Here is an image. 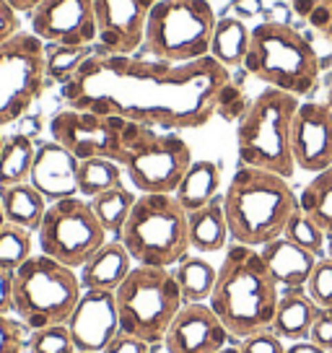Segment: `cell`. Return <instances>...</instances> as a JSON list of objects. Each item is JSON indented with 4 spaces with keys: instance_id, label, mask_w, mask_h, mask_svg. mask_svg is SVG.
Returning <instances> with one entry per match:
<instances>
[{
    "instance_id": "cell-41",
    "label": "cell",
    "mask_w": 332,
    "mask_h": 353,
    "mask_svg": "<svg viewBox=\"0 0 332 353\" xmlns=\"http://www.w3.org/2000/svg\"><path fill=\"white\" fill-rule=\"evenodd\" d=\"M21 32V21H19V11L13 8L8 0H0V44L8 42L11 37Z\"/></svg>"
},
{
    "instance_id": "cell-38",
    "label": "cell",
    "mask_w": 332,
    "mask_h": 353,
    "mask_svg": "<svg viewBox=\"0 0 332 353\" xmlns=\"http://www.w3.org/2000/svg\"><path fill=\"white\" fill-rule=\"evenodd\" d=\"M21 322L16 317L0 314V353H23L26 351V335Z\"/></svg>"
},
{
    "instance_id": "cell-18",
    "label": "cell",
    "mask_w": 332,
    "mask_h": 353,
    "mask_svg": "<svg viewBox=\"0 0 332 353\" xmlns=\"http://www.w3.org/2000/svg\"><path fill=\"white\" fill-rule=\"evenodd\" d=\"M231 341V332L218 320L211 304H185L164 335L166 353H218Z\"/></svg>"
},
{
    "instance_id": "cell-3",
    "label": "cell",
    "mask_w": 332,
    "mask_h": 353,
    "mask_svg": "<svg viewBox=\"0 0 332 353\" xmlns=\"http://www.w3.org/2000/svg\"><path fill=\"white\" fill-rule=\"evenodd\" d=\"M296 208L299 198L293 195L286 176L244 164L234 172L223 195L231 239L255 250L283 236Z\"/></svg>"
},
{
    "instance_id": "cell-21",
    "label": "cell",
    "mask_w": 332,
    "mask_h": 353,
    "mask_svg": "<svg viewBox=\"0 0 332 353\" xmlns=\"http://www.w3.org/2000/svg\"><path fill=\"white\" fill-rule=\"evenodd\" d=\"M133 257L125 250V244L120 239L104 242L91 254L86 263L81 265L78 278L83 288H99V291H117L122 286V281L130 276L133 270Z\"/></svg>"
},
{
    "instance_id": "cell-45",
    "label": "cell",
    "mask_w": 332,
    "mask_h": 353,
    "mask_svg": "<svg viewBox=\"0 0 332 353\" xmlns=\"http://www.w3.org/2000/svg\"><path fill=\"white\" fill-rule=\"evenodd\" d=\"M218 353H239V345H234V348L231 345H226V348H221Z\"/></svg>"
},
{
    "instance_id": "cell-42",
    "label": "cell",
    "mask_w": 332,
    "mask_h": 353,
    "mask_svg": "<svg viewBox=\"0 0 332 353\" xmlns=\"http://www.w3.org/2000/svg\"><path fill=\"white\" fill-rule=\"evenodd\" d=\"M13 312V273L0 268V314L11 317Z\"/></svg>"
},
{
    "instance_id": "cell-44",
    "label": "cell",
    "mask_w": 332,
    "mask_h": 353,
    "mask_svg": "<svg viewBox=\"0 0 332 353\" xmlns=\"http://www.w3.org/2000/svg\"><path fill=\"white\" fill-rule=\"evenodd\" d=\"M8 3H11L19 13H29V11H34V8H37L42 0H8Z\"/></svg>"
},
{
    "instance_id": "cell-49",
    "label": "cell",
    "mask_w": 332,
    "mask_h": 353,
    "mask_svg": "<svg viewBox=\"0 0 332 353\" xmlns=\"http://www.w3.org/2000/svg\"><path fill=\"white\" fill-rule=\"evenodd\" d=\"M3 141H6V138H3V135H0V148H3Z\"/></svg>"
},
{
    "instance_id": "cell-26",
    "label": "cell",
    "mask_w": 332,
    "mask_h": 353,
    "mask_svg": "<svg viewBox=\"0 0 332 353\" xmlns=\"http://www.w3.org/2000/svg\"><path fill=\"white\" fill-rule=\"evenodd\" d=\"M249 29L244 26L242 19H221L213 29L211 39V57L223 68L244 65L247 52H249Z\"/></svg>"
},
{
    "instance_id": "cell-19",
    "label": "cell",
    "mask_w": 332,
    "mask_h": 353,
    "mask_svg": "<svg viewBox=\"0 0 332 353\" xmlns=\"http://www.w3.org/2000/svg\"><path fill=\"white\" fill-rule=\"evenodd\" d=\"M78 166H81V159H76L65 145H60L57 141H47V143L37 145L29 182L45 195L47 203L76 198Z\"/></svg>"
},
{
    "instance_id": "cell-12",
    "label": "cell",
    "mask_w": 332,
    "mask_h": 353,
    "mask_svg": "<svg viewBox=\"0 0 332 353\" xmlns=\"http://www.w3.org/2000/svg\"><path fill=\"white\" fill-rule=\"evenodd\" d=\"M47 81L45 42L19 32L0 44V128L11 125L39 99Z\"/></svg>"
},
{
    "instance_id": "cell-25",
    "label": "cell",
    "mask_w": 332,
    "mask_h": 353,
    "mask_svg": "<svg viewBox=\"0 0 332 353\" xmlns=\"http://www.w3.org/2000/svg\"><path fill=\"white\" fill-rule=\"evenodd\" d=\"M0 203L6 210V221L23 226L29 232H37L39 223L47 213V198L34 188L32 182H19V185H8L0 188Z\"/></svg>"
},
{
    "instance_id": "cell-30",
    "label": "cell",
    "mask_w": 332,
    "mask_h": 353,
    "mask_svg": "<svg viewBox=\"0 0 332 353\" xmlns=\"http://www.w3.org/2000/svg\"><path fill=\"white\" fill-rule=\"evenodd\" d=\"M135 200H138V195H135L133 190L117 185V188H112L107 192L96 195V198H91L89 203L91 208H94V213H96L99 223L107 229V234L120 236L122 226H125V221H127V216H130V210L135 205Z\"/></svg>"
},
{
    "instance_id": "cell-46",
    "label": "cell",
    "mask_w": 332,
    "mask_h": 353,
    "mask_svg": "<svg viewBox=\"0 0 332 353\" xmlns=\"http://www.w3.org/2000/svg\"><path fill=\"white\" fill-rule=\"evenodd\" d=\"M6 226V210H3V203H0V229Z\"/></svg>"
},
{
    "instance_id": "cell-34",
    "label": "cell",
    "mask_w": 332,
    "mask_h": 353,
    "mask_svg": "<svg viewBox=\"0 0 332 353\" xmlns=\"http://www.w3.org/2000/svg\"><path fill=\"white\" fill-rule=\"evenodd\" d=\"M26 353H76V345L65 325H50L29 332Z\"/></svg>"
},
{
    "instance_id": "cell-40",
    "label": "cell",
    "mask_w": 332,
    "mask_h": 353,
    "mask_svg": "<svg viewBox=\"0 0 332 353\" xmlns=\"http://www.w3.org/2000/svg\"><path fill=\"white\" fill-rule=\"evenodd\" d=\"M101 353H151V343H145L141 338H135V335H127V332L120 330Z\"/></svg>"
},
{
    "instance_id": "cell-15",
    "label": "cell",
    "mask_w": 332,
    "mask_h": 353,
    "mask_svg": "<svg viewBox=\"0 0 332 353\" xmlns=\"http://www.w3.org/2000/svg\"><path fill=\"white\" fill-rule=\"evenodd\" d=\"M158 0H94L99 44L110 55H135L145 42L148 16Z\"/></svg>"
},
{
    "instance_id": "cell-2",
    "label": "cell",
    "mask_w": 332,
    "mask_h": 353,
    "mask_svg": "<svg viewBox=\"0 0 332 353\" xmlns=\"http://www.w3.org/2000/svg\"><path fill=\"white\" fill-rule=\"evenodd\" d=\"M278 299L280 286L270 276L260 250L234 242L218 265V278L208 299L211 309L231 332L234 341L267 330L276 314Z\"/></svg>"
},
{
    "instance_id": "cell-14",
    "label": "cell",
    "mask_w": 332,
    "mask_h": 353,
    "mask_svg": "<svg viewBox=\"0 0 332 353\" xmlns=\"http://www.w3.org/2000/svg\"><path fill=\"white\" fill-rule=\"evenodd\" d=\"M29 16V32L57 47L89 50L99 42L94 0H42Z\"/></svg>"
},
{
    "instance_id": "cell-27",
    "label": "cell",
    "mask_w": 332,
    "mask_h": 353,
    "mask_svg": "<svg viewBox=\"0 0 332 353\" xmlns=\"http://www.w3.org/2000/svg\"><path fill=\"white\" fill-rule=\"evenodd\" d=\"M174 278L182 291V301L185 304H203L208 301L218 278V268L208 263L205 257H185L182 263L174 265Z\"/></svg>"
},
{
    "instance_id": "cell-5",
    "label": "cell",
    "mask_w": 332,
    "mask_h": 353,
    "mask_svg": "<svg viewBox=\"0 0 332 353\" xmlns=\"http://www.w3.org/2000/svg\"><path fill=\"white\" fill-rule=\"evenodd\" d=\"M187 216L172 192L138 195L117 239L125 244L135 265L174 268L192 250Z\"/></svg>"
},
{
    "instance_id": "cell-51",
    "label": "cell",
    "mask_w": 332,
    "mask_h": 353,
    "mask_svg": "<svg viewBox=\"0 0 332 353\" xmlns=\"http://www.w3.org/2000/svg\"><path fill=\"white\" fill-rule=\"evenodd\" d=\"M330 353H332V351H330Z\"/></svg>"
},
{
    "instance_id": "cell-20",
    "label": "cell",
    "mask_w": 332,
    "mask_h": 353,
    "mask_svg": "<svg viewBox=\"0 0 332 353\" xmlns=\"http://www.w3.org/2000/svg\"><path fill=\"white\" fill-rule=\"evenodd\" d=\"M260 254H262L267 270L276 278L280 291L283 288H307V281H309L311 270L320 260L317 254H311L309 250L291 242L288 236H278L273 242L262 244Z\"/></svg>"
},
{
    "instance_id": "cell-13",
    "label": "cell",
    "mask_w": 332,
    "mask_h": 353,
    "mask_svg": "<svg viewBox=\"0 0 332 353\" xmlns=\"http://www.w3.org/2000/svg\"><path fill=\"white\" fill-rule=\"evenodd\" d=\"M135 122L117 114H99L86 110H60L50 120L52 141L65 145L76 159H112L122 166Z\"/></svg>"
},
{
    "instance_id": "cell-50",
    "label": "cell",
    "mask_w": 332,
    "mask_h": 353,
    "mask_svg": "<svg viewBox=\"0 0 332 353\" xmlns=\"http://www.w3.org/2000/svg\"><path fill=\"white\" fill-rule=\"evenodd\" d=\"M76 353H89V351H76Z\"/></svg>"
},
{
    "instance_id": "cell-11",
    "label": "cell",
    "mask_w": 332,
    "mask_h": 353,
    "mask_svg": "<svg viewBox=\"0 0 332 353\" xmlns=\"http://www.w3.org/2000/svg\"><path fill=\"white\" fill-rule=\"evenodd\" d=\"M37 236L42 254L76 270L107 242V229L99 223L89 200L76 195L47 205Z\"/></svg>"
},
{
    "instance_id": "cell-24",
    "label": "cell",
    "mask_w": 332,
    "mask_h": 353,
    "mask_svg": "<svg viewBox=\"0 0 332 353\" xmlns=\"http://www.w3.org/2000/svg\"><path fill=\"white\" fill-rule=\"evenodd\" d=\"M218 190H221V164L200 159V161L189 164L187 174L182 176L174 198L187 213H192V210L203 208L211 200L218 198Z\"/></svg>"
},
{
    "instance_id": "cell-8",
    "label": "cell",
    "mask_w": 332,
    "mask_h": 353,
    "mask_svg": "<svg viewBox=\"0 0 332 353\" xmlns=\"http://www.w3.org/2000/svg\"><path fill=\"white\" fill-rule=\"evenodd\" d=\"M114 299L120 312V330L151 345L164 343L169 325L185 307L174 270L151 265H135L114 291Z\"/></svg>"
},
{
    "instance_id": "cell-4",
    "label": "cell",
    "mask_w": 332,
    "mask_h": 353,
    "mask_svg": "<svg viewBox=\"0 0 332 353\" xmlns=\"http://www.w3.org/2000/svg\"><path fill=\"white\" fill-rule=\"evenodd\" d=\"M301 99L280 88L260 91L236 125V151L244 166L265 169L291 179L296 172L291 128Z\"/></svg>"
},
{
    "instance_id": "cell-23",
    "label": "cell",
    "mask_w": 332,
    "mask_h": 353,
    "mask_svg": "<svg viewBox=\"0 0 332 353\" xmlns=\"http://www.w3.org/2000/svg\"><path fill=\"white\" fill-rule=\"evenodd\" d=\"M187 223L192 250H198L203 254L226 250L231 232H229V221H226V210H223V198H216L208 205L192 210L187 216Z\"/></svg>"
},
{
    "instance_id": "cell-10",
    "label": "cell",
    "mask_w": 332,
    "mask_h": 353,
    "mask_svg": "<svg viewBox=\"0 0 332 353\" xmlns=\"http://www.w3.org/2000/svg\"><path fill=\"white\" fill-rule=\"evenodd\" d=\"M192 161L195 159H192L189 145L177 132H158L135 122L122 169L141 195H148V192L174 195Z\"/></svg>"
},
{
    "instance_id": "cell-33",
    "label": "cell",
    "mask_w": 332,
    "mask_h": 353,
    "mask_svg": "<svg viewBox=\"0 0 332 353\" xmlns=\"http://www.w3.org/2000/svg\"><path fill=\"white\" fill-rule=\"evenodd\" d=\"M283 236H288L291 242H296L299 247L309 250V252L317 254V257H324V254H327V234L322 232L320 226H317L301 208L293 210V216L288 219Z\"/></svg>"
},
{
    "instance_id": "cell-28",
    "label": "cell",
    "mask_w": 332,
    "mask_h": 353,
    "mask_svg": "<svg viewBox=\"0 0 332 353\" xmlns=\"http://www.w3.org/2000/svg\"><path fill=\"white\" fill-rule=\"evenodd\" d=\"M299 208L309 216L322 232L332 236V164L322 169L301 190Z\"/></svg>"
},
{
    "instance_id": "cell-37",
    "label": "cell",
    "mask_w": 332,
    "mask_h": 353,
    "mask_svg": "<svg viewBox=\"0 0 332 353\" xmlns=\"http://www.w3.org/2000/svg\"><path fill=\"white\" fill-rule=\"evenodd\" d=\"M286 341H280L270 327L239 341V353H286Z\"/></svg>"
},
{
    "instance_id": "cell-17",
    "label": "cell",
    "mask_w": 332,
    "mask_h": 353,
    "mask_svg": "<svg viewBox=\"0 0 332 353\" xmlns=\"http://www.w3.org/2000/svg\"><path fill=\"white\" fill-rule=\"evenodd\" d=\"M291 151L296 169L317 174L332 164V107L324 101H301L293 128Z\"/></svg>"
},
{
    "instance_id": "cell-47",
    "label": "cell",
    "mask_w": 332,
    "mask_h": 353,
    "mask_svg": "<svg viewBox=\"0 0 332 353\" xmlns=\"http://www.w3.org/2000/svg\"><path fill=\"white\" fill-rule=\"evenodd\" d=\"M327 257H332V236H327Z\"/></svg>"
},
{
    "instance_id": "cell-36",
    "label": "cell",
    "mask_w": 332,
    "mask_h": 353,
    "mask_svg": "<svg viewBox=\"0 0 332 353\" xmlns=\"http://www.w3.org/2000/svg\"><path fill=\"white\" fill-rule=\"evenodd\" d=\"M91 52L86 50H76V47H57L52 55L47 57V76L57 78V81H70V76L78 70V65L89 57Z\"/></svg>"
},
{
    "instance_id": "cell-1",
    "label": "cell",
    "mask_w": 332,
    "mask_h": 353,
    "mask_svg": "<svg viewBox=\"0 0 332 353\" xmlns=\"http://www.w3.org/2000/svg\"><path fill=\"white\" fill-rule=\"evenodd\" d=\"M229 68L211 55L195 63L91 52L63 83L68 107L117 114L154 130L208 125L229 94Z\"/></svg>"
},
{
    "instance_id": "cell-43",
    "label": "cell",
    "mask_w": 332,
    "mask_h": 353,
    "mask_svg": "<svg viewBox=\"0 0 332 353\" xmlns=\"http://www.w3.org/2000/svg\"><path fill=\"white\" fill-rule=\"evenodd\" d=\"M286 353H327V351H322L320 345H314L311 341H296V343H288Z\"/></svg>"
},
{
    "instance_id": "cell-39",
    "label": "cell",
    "mask_w": 332,
    "mask_h": 353,
    "mask_svg": "<svg viewBox=\"0 0 332 353\" xmlns=\"http://www.w3.org/2000/svg\"><path fill=\"white\" fill-rule=\"evenodd\" d=\"M309 341L320 345L322 351H332V307H320L314 325H311Z\"/></svg>"
},
{
    "instance_id": "cell-48",
    "label": "cell",
    "mask_w": 332,
    "mask_h": 353,
    "mask_svg": "<svg viewBox=\"0 0 332 353\" xmlns=\"http://www.w3.org/2000/svg\"><path fill=\"white\" fill-rule=\"evenodd\" d=\"M327 104L332 107V88H330V97H327Z\"/></svg>"
},
{
    "instance_id": "cell-7",
    "label": "cell",
    "mask_w": 332,
    "mask_h": 353,
    "mask_svg": "<svg viewBox=\"0 0 332 353\" xmlns=\"http://www.w3.org/2000/svg\"><path fill=\"white\" fill-rule=\"evenodd\" d=\"M83 294L73 268L57 263L50 254H32L13 273V317L26 330L65 325Z\"/></svg>"
},
{
    "instance_id": "cell-29",
    "label": "cell",
    "mask_w": 332,
    "mask_h": 353,
    "mask_svg": "<svg viewBox=\"0 0 332 353\" xmlns=\"http://www.w3.org/2000/svg\"><path fill=\"white\" fill-rule=\"evenodd\" d=\"M37 156V145L26 135H11L3 141L0 148V188L29 182Z\"/></svg>"
},
{
    "instance_id": "cell-6",
    "label": "cell",
    "mask_w": 332,
    "mask_h": 353,
    "mask_svg": "<svg viewBox=\"0 0 332 353\" xmlns=\"http://www.w3.org/2000/svg\"><path fill=\"white\" fill-rule=\"evenodd\" d=\"M244 68L270 88L309 97L320 81V55L309 39L288 23H257L249 34Z\"/></svg>"
},
{
    "instance_id": "cell-31",
    "label": "cell",
    "mask_w": 332,
    "mask_h": 353,
    "mask_svg": "<svg viewBox=\"0 0 332 353\" xmlns=\"http://www.w3.org/2000/svg\"><path fill=\"white\" fill-rule=\"evenodd\" d=\"M122 174L125 169L112 159H83L78 166V195L86 200L96 198L122 185Z\"/></svg>"
},
{
    "instance_id": "cell-16",
    "label": "cell",
    "mask_w": 332,
    "mask_h": 353,
    "mask_svg": "<svg viewBox=\"0 0 332 353\" xmlns=\"http://www.w3.org/2000/svg\"><path fill=\"white\" fill-rule=\"evenodd\" d=\"M76 351L101 353L120 332V312L114 291L83 288L73 314L65 322Z\"/></svg>"
},
{
    "instance_id": "cell-35",
    "label": "cell",
    "mask_w": 332,
    "mask_h": 353,
    "mask_svg": "<svg viewBox=\"0 0 332 353\" xmlns=\"http://www.w3.org/2000/svg\"><path fill=\"white\" fill-rule=\"evenodd\" d=\"M307 294H309L317 307H332V257H320L309 281H307Z\"/></svg>"
},
{
    "instance_id": "cell-9",
    "label": "cell",
    "mask_w": 332,
    "mask_h": 353,
    "mask_svg": "<svg viewBox=\"0 0 332 353\" xmlns=\"http://www.w3.org/2000/svg\"><path fill=\"white\" fill-rule=\"evenodd\" d=\"M216 11L208 0H158L145 26V50L169 63H195L211 55Z\"/></svg>"
},
{
    "instance_id": "cell-22",
    "label": "cell",
    "mask_w": 332,
    "mask_h": 353,
    "mask_svg": "<svg viewBox=\"0 0 332 353\" xmlns=\"http://www.w3.org/2000/svg\"><path fill=\"white\" fill-rule=\"evenodd\" d=\"M317 312H320V307L307 294V288H283L280 299H278L273 322H270V330L286 343L309 341Z\"/></svg>"
},
{
    "instance_id": "cell-32",
    "label": "cell",
    "mask_w": 332,
    "mask_h": 353,
    "mask_svg": "<svg viewBox=\"0 0 332 353\" xmlns=\"http://www.w3.org/2000/svg\"><path fill=\"white\" fill-rule=\"evenodd\" d=\"M32 254H34L32 232L6 221V226L0 229V268L16 273Z\"/></svg>"
}]
</instances>
